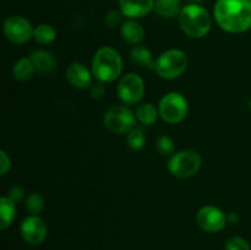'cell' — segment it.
<instances>
[{
	"label": "cell",
	"instance_id": "obj_18",
	"mask_svg": "<svg viewBox=\"0 0 251 250\" xmlns=\"http://www.w3.org/2000/svg\"><path fill=\"white\" fill-rule=\"evenodd\" d=\"M154 11L158 16L164 17V19H173L180 14V1L179 0H156Z\"/></svg>",
	"mask_w": 251,
	"mask_h": 250
},
{
	"label": "cell",
	"instance_id": "obj_7",
	"mask_svg": "<svg viewBox=\"0 0 251 250\" xmlns=\"http://www.w3.org/2000/svg\"><path fill=\"white\" fill-rule=\"evenodd\" d=\"M105 129L113 134H129L135 127L136 115L126 105H112L103 118Z\"/></svg>",
	"mask_w": 251,
	"mask_h": 250
},
{
	"label": "cell",
	"instance_id": "obj_2",
	"mask_svg": "<svg viewBox=\"0 0 251 250\" xmlns=\"http://www.w3.org/2000/svg\"><path fill=\"white\" fill-rule=\"evenodd\" d=\"M123 73V59L113 47L104 46L95 53L92 75L100 82H113Z\"/></svg>",
	"mask_w": 251,
	"mask_h": 250
},
{
	"label": "cell",
	"instance_id": "obj_29",
	"mask_svg": "<svg viewBox=\"0 0 251 250\" xmlns=\"http://www.w3.org/2000/svg\"><path fill=\"white\" fill-rule=\"evenodd\" d=\"M9 198L12 199L15 202H19V201H21L22 199L25 198L24 188H21V186H19V185L12 186V188L9 190Z\"/></svg>",
	"mask_w": 251,
	"mask_h": 250
},
{
	"label": "cell",
	"instance_id": "obj_13",
	"mask_svg": "<svg viewBox=\"0 0 251 250\" xmlns=\"http://www.w3.org/2000/svg\"><path fill=\"white\" fill-rule=\"evenodd\" d=\"M66 80L75 88L85 90L91 86L92 82V73L81 63H73L66 69Z\"/></svg>",
	"mask_w": 251,
	"mask_h": 250
},
{
	"label": "cell",
	"instance_id": "obj_15",
	"mask_svg": "<svg viewBox=\"0 0 251 250\" xmlns=\"http://www.w3.org/2000/svg\"><path fill=\"white\" fill-rule=\"evenodd\" d=\"M120 34L126 43L131 46H139L145 39V29L141 24L135 20H127L123 22L120 27Z\"/></svg>",
	"mask_w": 251,
	"mask_h": 250
},
{
	"label": "cell",
	"instance_id": "obj_31",
	"mask_svg": "<svg viewBox=\"0 0 251 250\" xmlns=\"http://www.w3.org/2000/svg\"><path fill=\"white\" fill-rule=\"evenodd\" d=\"M191 1H193V2H194V4H199V2L203 1V0H191Z\"/></svg>",
	"mask_w": 251,
	"mask_h": 250
},
{
	"label": "cell",
	"instance_id": "obj_25",
	"mask_svg": "<svg viewBox=\"0 0 251 250\" xmlns=\"http://www.w3.org/2000/svg\"><path fill=\"white\" fill-rule=\"evenodd\" d=\"M225 250H251L249 243L242 237H230L226 242Z\"/></svg>",
	"mask_w": 251,
	"mask_h": 250
},
{
	"label": "cell",
	"instance_id": "obj_28",
	"mask_svg": "<svg viewBox=\"0 0 251 250\" xmlns=\"http://www.w3.org/2000/svg\"><path fill=\"white\" fill-rule=\"evenodd\" d=\"M0 158H1V162H0V174L5 175L10 171V168H11V159H10V156L4 150L0 151Z\"/></svg>",
	"mask_w": 251,
	"mask_h": 250
},
{
	"label": "cell",
	"instance_id": "obj_21",
	"mask_svg": "<svg viewBox=\"0 0 251 250\" xmlns=\"http://www.w3.org/2000/svg\"><path fill=\"white\" fill-rule=\"evenodd\" d=\"M33 38L39 44H50L56 39V31L51 25L41 24L34 27Z\"/></svg>",
	"mask_w": 251,
	"mask_h": 250
},
{
	"label": "cell",
	"instance_id": "obj_14",
	"mask_svg": "<svg viewBox=\"0 0 251 250\" xmlns=\"http://www.w3.org/2000/svg\"><path fill=\"white\" fill-rule=\"evenodd\" d=\"M34 70L39 74H51L56 68V59L47 50H34L29 55Z\"/></svg>",
	"mask_w": 251,
	"mask_h": 250
},
{
	"label": "cell",
	"instance_id": "obj_16",
	"mask_svg": "<svg viewBox=\"0 0 251 250\" xmlns=\"http://www.w3.org/2000/svg\"><path fill=\"white\" fill-rule=\"evenodd\" d=\"M130 60L134 65L144 69H154V64H156L151 50L140 44L132 47V49L130 50Z\"/></svg>",
	"mask_w": 251,
	"mask_h": 250
},
{
	"label": "cell",
	"instance_id": "obj_26",
	"mask_svg": "<svg viewBox=\"0 0 251 250\" xmlns=\"http://www.w3.org/2000/svg\"><path fill=\"white\" fill-rule=\"evenodd\" d=\"M123 16H124V15L122 14L120 10H115V9L110 10V11L105 15V19H104L105 25H107L108 27H110V28H115V27L122 25Z\"/></svg>",
	"mask_w": 251,
	"mask_h": 250
},
{
	"label": "cell",
	"instance_id": "obj_20",
	"mask_svg": "<svg viewBox=\"0 0 251 250\" xmlns=\"http://www.w3.org/2000/svg\"><path fill=\"white\" fill-rule=\"evenodd\" d=\"M34 66L29 58H21L15 63L12 74L17 81H27L33 76Z\"/></svg>",
	"mask_w": 251,
	"mask_h": 250
},
{
	"label": "cell",
	"instance_id": "obj_4",
	"mask_svg": "<svg viewBox=\"0 0 251 250\" xmlns=\"http://www.w3.org/2000/svg\"><path fill=\"white\" fill-rule=\"evenodd\" d=\"M189 64L188 55L180 49H169L157 58L154 71L163 80H176L184 74Z\"/></svg>",
	"mask_w": 251,
	"mask_h": 250
},
{
	"label": "cell",
	"instance_id": "obj_23",
	"mask_svg": "<svg viewBox=\"0 0 251 250\" xmlns=\"http://www.w3.org/2000/svg\"><path fill=\"white\" fill-rule=\"evenodd\" d=\"M25 207L31 215H38L44 208V199L41 194L32 193L29 194L25 201Z\"/></svg>",
	"mask_w": 251,
	"mask_h": 250
},
{
	"label": "cell",
	"instance_id": "obj_30",
	"mask_svg": "<svg viewBox=\"0 0 251 250\" xmlns=\"http://www.w3.org/2000/svg\"><path fill=\"white\" fill-rule=\"evenodd\" d=\"M227 220H228V222H230V223H235L238 221V216L235 215V213H229V215L227 216Z\"/></svg>",
	"mask_w": 251,
	"mask_h": 250
},
{
	"label": "cell",
	"instance_id": "obj_22",
	"mask_svg": "<svg viewBox=\"0 0 251 250\" xmlns=\"http://www.w3.org/2000/svg\"><path fill=\"white\" fill-rule=\"evenodd\" d=\"M146 144V135L139 127H134L131 131L127 134L126 137V145L130 150L132 151H140L145 147Z\"/></svg>",
	"mask_w": 251,
	"mask_h": 250
},
{
	"label": "cell",
	"instance_id": "obj_19",
	"mask_svg": "<svg viewBox=\"0 0 251 250\" xmlns=\"http://www.w3.org/2000/svg\"><path fill=\"white\" fill-rule=\"evenodd\" d=\"M137 120L144 125H152L157 122L159 112L152 103H142L135 112Z\"/></svg>",
	"mask_w": 251,
	"mask_h": 250
},
{
	"label": "cell",
	"instance_id": "obj_17",
	"mask_svg": "<svg viewBox=\"0 0 251 250\" xmlns=\"http://www.w3.org/2000/svg\"><path fill=\"white\" fill-rule=\"evenodd\" d=\"M16 216V202L9 196L0 199V228L7 229L12 225Z\"/></svg>",
	"mask_w": 251,
	"mask_h": 250
},
{
	"label": "cell",
	"instance_id": "obj_1",
	"mask_svg": "<svg viewBox=\"0 0 251 250\" xmlns=\"http://www.w3.org/2000/svg\"><path fill=\"white\" fill-rule=\"evenodd\" d=\"M213 17L229 33H243L251 28V0H217Z\"/></svg>",
	"mask_w": 251,
	"mask_h": 250
},
{
	"label": "cell",
	"instance_id": "obj_3",
	"mask_svg": "<svg viewBox=\"0 0 251 250\" xmlns=\"http://www.w3.org/2000/svg\"><path fill=\"white\" fill-rule=\"evenodd\" d=\"M179 25L186 36L191 38H201L210 32L212 19L205 7L191 2L181 7Z\"/></svg>",
	"mask_w": 251,
	"mask_h": 250
},
{
	"label": "cell",
	"instance_id": "obj_5",
	"mask_svg": "<svg viewBox=\"0 0 251 250\" xmlns=\"http://www.w3.org/2000/svg\"><path fill=\"white\" fill-rule=\"evenodd\" d=\"M201 164L202 158L199 152L194 150H184L171 156L167 167L172 175L179 179H188L200 171Z\"/></svg>",
	"mask_w": 251,
	"mask_h": 250
},
{
	"label": "cell",
	"instance_id": "obj_9",
	"mask_svg": "<svg viewBox=\"0 0 251 250\" xmlns=\"http://www.w3.org/2000/svg\"><path fill=\"white\" fill-rule=\"evenodd\" d=\"M34 28L32 24L24 16L12 15L4 22L5 37L15 44H25L33 38Z\"/></svg>",
	"mask_w": 251,
	"mask_h": 250
},
{
	"label": "cell",
	"instance_id": "obj_8",
	"mask_svg": "<svg viewBox=\"0 0 251 250\" xmlns=\"http://www.w3.org/2000/svg\"><path fill=\"white\" fill-rule=\"evenodd\" d=\"M117 93L125 105L137 104L145 93V82L140 75L135 73L126 74L119 80Z\"/></svg>",
	"mask_w": 251,
	"mask_h": 250
},
{
	"label": "cell",
	"instance_id": "obj_24",
	"mask_svg": "<svg viewBox=\"0 0 251 250\" xmlns=\"http://www.w3.org/2000/svg\"><path fill=\"white\" fill-rule=\"evenodd\" d=\"M156 150L162 156H173L176 151V144L173 139L167 135H161L156 140Z\"/></svg>",
	"mask_w": 251,
	"mask_h": 250
},
{
	"label": "cell",
	"instance_id": "obj_12",
	"mask_svg": "<svg viewBox=\"0 0 251 250\" xmlns=\"http://www.w3.org/2000/svg\"><path fill=\"white\" fill-rule=\"evenodd\" d=\"M119 10L130 20L141 19L154 10V0H118Z\"/></svg>",
	"mask_w": 251,
	"mask_h": 250
},
{
	"label": "cell",
	"instance_id": "obj_27",
	"mask_svg": "<svg viewBox=\"0 0 251 250\" xmlns=\"http://www.w3.org/2000/svg\"><path fill=\"white\" fill-rule=\"evenodd\" d=\"M105 91L107 90H105L104 82L98 81L97 83H95V85L91 87V97H92L93 100H102L105 95Z\"/></svg>",
	"mask_w": 251,
	"mask_h": 250
},
{
	"label": "cell",
	"instance_id": "obj_6",
	"mask_svg": "<svg viewBox=\"0 0 251 250\" xmlns=\"http://www.w3.org/2000/svg\"><path fill=\"white\" fill-rule=\"evenodd\" d=\"M188 100L181 93L169 92L162 97L158 104L159 117L168 124H179L188 115Z\"/></svg>",
	"mask_w": 251,
	"mask_h": 250
},
{
	"label": "cell",
	"instance_id": "obj_10",
	"mask_svg": "<svg viewBox=\"0 0 251 250\" xmlns=\"http://www.w3.org/2000/svg\"><path fill=\"white\" fill-rule=\"evenodd\" d=\"M228 220L226 213L216 206H203L196 213V223L206 233H218L226 227Z\"/></svg>",
	"mask_w": 251,
	"mask_h": 250
},
{
	"label": "cell",
	"instance_id": "obj_11",
	"mask_svg": "<svg viewBox=\"0 0 251 250\" xmlns=\"http://www.w3.org/2000/svg\"><path fill=\"white\" fill-rule=\"evenodd\" d=\"M20 233L26 243L31 245H38L46 240L48 228L44 220H42L38 215H31L21 222Z\"/></svg>",
	"mask_w": 251,
	"mask_h": 250
}]
</instances>
